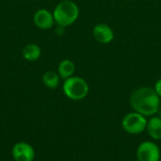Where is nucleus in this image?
<instances>
[{"instance_id":"obj_1","label":"nucleus","mask_w":161,"mask_h":161,"mask_svg":"<svg viewBox=\"0 0 161 161\" xmlns=\"http://www.w3.org/2000/svg\"><path fill=\"white\" fill-rule=\"evenodd\" d=\"M129 102L134 111L145 117L155 116L160 109V97L151 87L135 90L130 95Z\"/></svg>"},{"instance_id":"obj_2","label":"nucleus","mask_w":161,"mask_h":161,"mask_svg":"<svg viewBox=\"0 0 161 161\" xmlns=\"http://www.w3.org/2000/svg\"><path fill=\"white\" fill-rule=\"evenodd\" d=\"M79 15V8L73 1H61L54 9L53 16L55 23L65 27L73 25Z\"/></svg>"},{"instance_id":"obj_3","label":"nucleus","mask_w":161,"mask_h":161,"mask_svg":"<svg viewBox=\"0 0 161 161\" xmlns=\"http://www.w3.org/2000/svg\"><path fill=\"white\" fill-rule=\"evenodd\" d=\"M63 92L71 100L78 101L84 99L89 93V85L85 79L79 76H71L63 83Z\"/></svg>"},{"instance_id":"obj_4","label":"nucleus","mask_w":161,"mask_h":161,"mask_svg":"<svg viewBox=\"0 0 161 161\" xmlns=\"http://www.w3.org/2000/svg\"><path fill=\"white\" fill-rule=\"evenodd\" d=\"M147 119L145 116L134 111L126 114L122 120V127L131 135H139L146 130Z\"/></svg>"},{"instance_id":"obj_5","label":"nucleus","mask_w":161,"mask_h":161,"mask_svg":"<svg viewBox=\"0 0 161 161\" xmlns=\"http://www.w3.org/2000/svg\"><path fill=\"white\" fill-rule=\"evenodd\" d=\"M136 156L138 161H159L160 149L154 142L146 141L139 145Z\"/></svg>"},{"instance_id":"obj_6","label":"nucleus","mask_w":161,"mask_h":161,"mask_svg":"<svg viewBox=\"0 0 161 161\" xmlns=\"http://www.w3.org/2000/svg\"><path fill=\"white\" fill-rule=\"evenodd\" d=\"M12 157L15 161H33L35 151L33 147L26 142H18L12 148Z\"/></svg>"},{"instance_id":"obj_7","label":"nucleus","mask_w":161,"mask_h":161,"mask_svg":"<svg viewBox=\"0 0 161 161\" xmlns=\"http://www.w3.org/2000/svg\"><path fill=\"white\" fill-rule=\"evenodd\" d=\"M93 38L96 42L101 44H108L110 43L114 39V32L113 29L105 23L97 24L92 30Z\"/></svg>"},{"instance_id":"obj_8","label":"nucleus","mask_w":161,"mask_h":161,"mask_svg":"<svg viewBox=\"0 0 161 161\" xmlns=\"http://www.w3.org/2000/svg\"><path fill=\"white\" fill-rule=\"evenodd\" d=\"M34 24L41 29H49L54 25L55 19L53 14L44 8L39 9L33 17Z\"/></svg>"},{"instance_id":"obj_9","label":"nucleus","mask_w":161,"mask_h":161,"mask_svg":"<svg viewBox=\"0 0 161 161\" xmlns=\"http://www.w3.org/2000/svg\"><path fill=\"white\" fill-rule=\"evenodd\" d=\"M146 131L151 139L155 141L161 140V117L152 116L147 121Z\"/></svg>"},{"instance_id":"obj_10","label":"nucleus","mask_w":161,"mask_h":161,"mask_svg":"<svg viewBox=\"0 0 161 161\" xmlns=\"http://www.w3.org/2000/svg\"><path fill=\"white\" fill-rule=\"evenodd\" d=\"M75 63L70 59H63L58 64V74L59 75L60 78H62V79H67V78L73 76L75 74Z\"/></svg>"},{"instance_id":"obj_11","label":"nucleus","mask_w":161,"mask_h":161,"mask_svg":"<svg viewBox=\"0 0 161 161\" xmlns=\"http://www.w3.org/2000/svg\"><path fill=\"white\" fill-rule=\"evenodd\" d=\"M22 55L28 61H36L41 57V48L35 43H28L24 47Z\"/></svg>"},{"instance_id":"obj_12","label":"nucleus","mask_w":161,"mask_h":161,"mask_svg":"<svg viewBox=\"0 0 161 161\" xmlns=\"http://www.w3.org/2000/svg\"><path fill=\"white\" fill-rule=\"evenodd\" d=\"M59 75L54 71H47L42 75V82L49 89H57L59 85Z\"/></svg>"},{"instance_id":"obj_13","label":"nucleus","mask_w":161,"mask_h":161,"mask_svg":"<svg viewBox=\"0 0 161 161\" xmlns=\"http://www.w3.org/2000/svg\"><path fill=\"white\" fill-rule=\"evenodd\" d=\"M154 89H155L156 92L158 93V96L161 98V78L160 79H158V80L156 82Z\"/></svg>"},{"instance_id":"obj_14","label":"nucleus","mask_w":161,"mask_h":161,"mask_svg":"<svg viewBox=\"0 0 161 161\" xmlns=\"http://www.w3.org/2000/svg\"><path fill=\"white\" fill-rule=\"evenodd\" d=\"M61 1H72V0H61Z\"/></svg>"}]
</instances>
